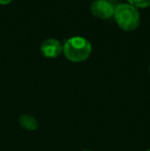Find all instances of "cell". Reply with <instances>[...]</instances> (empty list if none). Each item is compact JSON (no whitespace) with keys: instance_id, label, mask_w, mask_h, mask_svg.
Listing matches in <instances>:
<instances>
[{"instance_id":"6da1fadb","label":"cell","mask_w":150,"mask_h":151,"mask_svg":"<svg viewBox=\"0 0 150 151\" xmlns=\"http://www.w3.org/2000/svg\"><path fill=\"white\" fill-rule=\"evenodd\" d=\"M63 52L67 60L80 63L88 60L92 54V44L86 38L73 36L67 39L63 45Z\"/></svg>"},{"instance_id":"7a4b0ae2","label":"cell","mask_w":150,"mask_h":151,"mask_svg":"<svg viewBox=\"0 0 150 151\" xmlns=\"http://www.w3.org/2000/svg\"><path fill=\"white\" fill-rule=\"evenodd\" d=\"M114 20L123 31H134L140 26L141 16L138 8L130 3H120L114 8Z\"/></svg>"},{"instance_id":"3957f363","label":"cell","mask_w":150,"mask_h":151,"mask_svg":"<svg viewBox=\"0 0 150 151\" xmlns=\"http://www.w3.org/2000/svg\"><path fill=\"white\" fill-rule=\"evenodd\" d=\"M114 6L108 0H95L90 4V12L95 18L107 20L113 17Z\"/></svg>"},{"instance_id":"277c9868","label":"cell","mask_w":150,"mask_h":151,"mask_svg":"<svg viewBox=\"0 0 150 151\" xmlns=\"http://www.w3.org/2000/svg\"><path fill=\"white\" fill-rule=\"evenodd\" d=\"M40 52L48 59H56L63 52V44L55 38L44 40L40 45Z\"/></svg>"},{"instance_id":"5b68a950","label":"cell","mask_w":150,"mask_h":151,"mask_svg":"<svg viewBox=\"0 0 150 151\" xmlns=\"http://www.w3.org/2000/svg\"><path fill=\"white\" fill-rule=\"evenodd\" d=\"M19 123L24 129L29 132H34L38 127V120L31 114H22L19 117Z\"/></svg>"},{"instance_id":"8992f818","label":"cell","mask_w":150,"mask_h":151,"mask_svg":"<svg viewBox=\"0 0 150 151\" xmlns=\"http://www.w3.org/2000/svg\"><path fill=\"white\" fill-rule=\"evenodd\" d=\"M131 5L136 8H147L150 6V0H128Z\"/></svg>"},{"instance_id":"52a82bcc","label":"cell","mask_w":150,"mask_h":151,"mask_svg":"<svg viewBox=\"0 0 150 151\" xmlns=\"http://www.w3.org/2000/svg\"><path fill=\"white\" fill-rule=\"evenodd\" d=\"M11 1H12V0H0V4H3V5H5V4H9Z\"/></svg>"},{"instance_id":"ba28073f","label":"cell","mask_w":150,"mask_h":151,"mask_svg":"<svg viewBox=\"0 0 150 151\" xmlns=\"http://www.w3.org/2000/svg\"><path fill=\"white\" fill-rule=\"evenodd\" d=\"M108 1H110V2H111V1H116V0H108Z\"/></svg>"},{"instance_id":"9c48e42d","label":"cell","mask_w":150,"mask_h":151,"mask_svg":"<svg viewBox=\"0 0 150 151\" xmlns=\"http://www.w3.org/2000/svg\"><path fill=\"white\" fill-rule=\"evenodd\" d=\"M146 151H150V148H148V149H147Z\"/></svg>"},{"instance_id":"30bf717a","label":"cell","mask_w":150,"mask_h":151,"mask_svg":"<svg viewBox=\"0 0 150 151\" xmlns=\"http://www.w3.org/2000/svg\"><path fill=\"white\" fill-rule=\"evenodd\" d=\"M82 151H90V150H82Z\"/></svg>"},{"instance_id":"8fae6325","label":"cell","mask_w":150,"mask_h":151,"mask_svg":"<svg viewBox=\"0 0 150 151\" xmlns=\"http://www.w3.org/2000/svg\"><path fill=\"white\" fill-rule=\"evenodd\" d=\"M149 73H150V65H149Z\"/></svg>"}]
</instances>
